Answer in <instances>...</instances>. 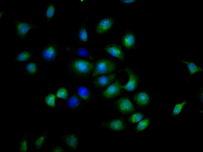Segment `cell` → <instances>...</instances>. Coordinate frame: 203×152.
Segmentation results:
<instances>
[{"instance_id": "6da1fadb", "label": "cell", "mask_w": 203, "mask_h": 152, "mask_svg": "<svg viewBox=\"0 0 203 152\" xmlns=\"http://www.w3.org/2000/svg\"><path fill=\"white\" fill-rule=\"evenodd\" d=\"M93 62L78 57L68 58L65 64L66 72L77 80L91 78Z\"/></svg>"}, {"instance_id": "7a4b0ae2", "label": "cell", "mask_w": 203, "mask_h": 152, "mask_svg": "<svg viewBox=\"0 0 203 152\" xmlns=\"http://www.w3.org/2000/svg\"><path fill=\"white\" fill-rule=\"evenodd\" d=\"M93 63L91 78L115 73L117 69L118 62L112 57L103 56L96 59Z\"/></svg>"}, {"instance_id": "3957f363", "label": "cell", "mask_w": 203, "mask_h": 152, "mask_svg": "<svg viewBox=\"0 0 203 152\" xmlns=\"http://www.w3.org/2000/svg\"><path fill=\"white\" fill-rule=\"evenodd\" d=\"M60 47L57 42L53 41L43 45L41 49L42 61L47 66H52L59 54Z\"/></svg>"}, {"instance_id": "277c9868", "label": "cell", "mask_w": 203, "mask_h": 152, "mask_svg": "<svg viewBox=\"0 0 203 152\" xmlns=\"http://www.w3.org/2000/svg\"><path fill=\"white\" fill-rule=\"evenodd\" d=\"M113 108L120 113L123 115H129L137 109L135 107L130 96L123 94L114 99Z\"/></svg>"}, {"instance_id": "5b68a950", "label": "cell", "mask_w": 203, "mask_h": 152, "mask_svg": "<svg viewBox=\"0 0 203 152\" xmlns=\"http://www.w3.org/2000/svg\"><path fill=\"white\" fill-rule=\"evenodd\" d=\"M123 80L120 78H117L115 81L101 92L103 98L105 99H114L124 94L123 86Z\"/></svg>"}, {"instance_id": "8992f818", "label": "cell", "mask_w": 203, "mask_h": 152, "mask_svg": "<svg viewBox=\"0 0 203 152\" xmlns=\"http://www.w3.org/2000/svg\"><path fill=\"white\" fill-rule=\"evenodd\" d=\"M153 97L148 90H140L132 96L131 100L137 109H145L151 104Z\"/></svg>"}, {"instance_id": "52a82bcc", "label": "cell", "mask_w": 203, "mask_h": 152, "mask_svg": "<svg viewBox=\"0 0 203 152\" xmlns=\"http://www.w3.org/2000/svg\"><path fill=\"white\" fill-rule=\"evenodd\" d=\"M123 71L125 72L129 77L127 82L125 85L123 86L124 91L127 92H132L136 91L138 88L140 81L139 75L136 71L128 66L120 69L117 73H119Z\"/></svg>"}, {"instance_id": "ba28073f", "label": "cell", "mask_w": 203, "mask_h": 152, "mask_svg": "<svg viewBox=\"0 0 203 152\" xmlns=\"http://www.w3.org/2000/svg\"><path fill=\"white\" fill-rule=\"evenodd\" d=\"M38 27L33 21L27 22L21 21L17 17L14 21L16 34L22 42L25 40L27 34L30 30Z\"/></svg>"}, {"instance_id": "9c48e42d", "label": "cell", "mask_w": 203, "mask_h": 152, "mask_svg": "<svg viewBox=\"0 0 203 152\" xmlns=\"http://www.w3.org/2000/svg\"><path fill=\"white\" fill-rule=\"evenodd\" d=\"M116 19L111 16H105L100 20L95 28L96 34L97 36H103L107 34L113 30Z\"/></svg>"}, {"instance_id": "30bf717a", "label": "cell", "mask_w": 203, "mask_h": 152, "mask_svg": "<svg viewBox=\"0 0 203 152\" xmlns=\"http://www.w3.org/2000/svg\"><path fill=\"white\" fill-rule=\"evenodd\" d=\"M100 125L103 128L115 132L127 131L129 129L128 126L126 122L124 117L101 122Z\"/></svg>"}, {"instance_id": "8fae6325", "label": "cell", "mask_w": 203, "mask_h": 152, "mask_svg": "<svg viewBox=\"0 0 203 152\" xmlns=\"http://www.w3.org/2000/svg\"><path fill=\"white\" fill-rule=\"evenodd\" d=\"M86 104L76 92L74 91L62 104L61 108L66 110L76 112L80 110Z\"/></svg>"}, {"instance_id": "7c38bea8", "label": "cell", "mask_w": 203, "mask_h": 152, "mask_svg": "<svg viewBox=\"0 0 203 152\" xmlns=\"http://www.w3.org/2000/svg\"><path fill=\"white\" fill-rule=\"evenodd\" d=\"M117 78L116 73L97 76L92 80V83L95 89L103 90L112 84Z\"/></svg>"}, {"instance_id": "4fadbf2b", "label": "cell", "mask_w": 203, "mask_h": 152, "mask_svg": "<svg viewBox=\"0 0 203 152\" xmlns=\"http://www.w3.org/2000/svg\"><path fill=\"white\" fill-rule=\"evenodd\" d=\"M103 50L115 58L118 59L123 63L125 62L126 56L121 45L116 43H108L104 46Z\"/></svg>"}, {"instance_id": "5bb4252c", "label": "cell", "mask_w": 203, "mask_h": 152, "mask_svg": "<svg viewBox=\"0 0 203 152\" xmlns=\"http://www.w3.org/2000/svg\"><path fill=\"white\" fill-rule=\"evenodd\" d=\"M137 43L136 35L133 31L127 29L121 36V45L126 50L130 51L136 48Z\"/></svg>"}, {"instance_id": "9a60e30c", "label": "cell", "mask_w": 203, "mask_h": 152, "mask_svg": "<svg viewBox=\"0 0 203 152\" xmlns=\"http://www.w3.org/2000/svg\"><path fill=\"white\" fill-rule=\"evenodd\" d=\"M64 48L67 52L75 54L79 57L88 61L94 62L96 59L95 58L96 53L87 48L83 47L74 48L65 46Z\"/></svg>"}, {"instance_id": "2e32d148", "label": "cell", "mask_w": 203, "mask_h": 152, "mask_svg": "<svg viewBox=\"0 0 203 152\" xmlns=\"http://www.w3.org/2000/svg\"><path fill=\"white\" fill-rule=\"evenodd\" d=\"M91 87V85H80L75 90L86 104L96 100L93 90Z\"/></svg>"}, {"instance_id": "e0dca14e", "label": "cell", "mask_w": 203, "mask_h": 152, "mask_svg": "<svg viewBox=\"0 0 203 152\" xmlns=\"http://www.w3.org/2000/svg\"><path fill=\"white\" fill-rule=\"evenodd\" d=\"M89 17L88 15L85 16L81 21L75 36V38L79 44H84L89 41L88 34L87 30L86 22Z\"/></svg>"}, {"instance_id": "ac0fdd59", "label": "cell", "mask_w": 203, "mask_h": 152, "mask_svg": "<svg viewBox=\"0 0 203 152\" xmlns=\"http://www.w3.org/2000/svg\"><path fill=\"white\" fill-rule=\"evenodd\" d=\"M62 143L66 144L73 151L79 148L80 139L77 134L74 132H69L62 136Z\"/></svg>"}, {"instance_id": "d6986e66", "label": "cell", "mask_w": 203, "mask_h": 152, "mask_svg": "<svg viewBox=\"0 0 203 152\" xmlns=\"http://www.w3.org/2000/svg\"><path fill=\"white\" fill-rule=\"evenodd\" d=\"M177 59L185 64L189 71L190 75L186 81L187 83H188L192 76L194 74L199 72L202 71L203 70V67L197 66L196 63L195 62L188 61L179 58Z\"/></svg>"}, {"instance_id": "ffe728a7", "label": "cell", "mask_w": 203, "mask_h": 152, "mask_svg": "<svg viewBox=\"0 0 203 152\" xmlns=\"http://www.w3.org/2000/svg\"><path fill=\"white\" fill-rule=\"evenodd\" d=\"M33 58V50H25L19 53L14 58L17 62L31 61Z\"/></svg>"}, {"instance_id": "44dd1931", "label": "cell", "mask_w": 203, "mask_h": 152, "mask_svg": "<svg viewBox=\"0 0 203 152\" xmlns=\"http://www.w3.org/2000/svg\"><path fill=\"white\" fill-rule=\"evenodd\" d=\"M39 71V68L37 63L35 62H30L27 63L25 67L24 73L31 77L36 76Z\"/></svg>"}, {"instance_id": "7402d4cb", "label": "cell", "mask_w": 203, "mask_h": 152, "mask_svg": "<svg viewBox=\"0 0 203 152\" xmlns=\"http://www.w3.org/2000/svg\"><path fill=\"white\" fill-rule=\"evenodd\" d=\"M129 115L127 120L131 124L140 122L146 116L145 114L142 111L137 110Z\"/></svg>"}, {"instance_id": "603a6c76", "label": "cell", "mask_w": 203, "mask_h": 152, "mask_svg": "<svg viewBox=\"0 0 203 152\" xmlns=\"http://www.w3.org/2000/svg\"><path fill=\"white\" fill-rule=\"evenodd\" d=\"M151 118L147 117L140 121L135 128L134 131L137 133L146 129L151 124Z\"/></svg>"}, {"instance_id": "cb8c5ba5", "label": "cell", "mask_w": 203, "mask_h": 152, "mask_svg": "<svg viewBox=\"0 0 203 152\" xmlns=\"http://www.w3.org/2000/svg\"><path fill=\"white\" fill-rule=\"evenodd\" d=\"M56 6L53 0L49 3L46 10V19L47 22L50 23L54 16Z\"/></svg>"}, {"instance_id": "d4e9b609", "label": "cell", "mask_w": 203, "mask_h": 152, "mask_svg": "<svg viewBox=\"0 0 203 152\" xmlns=\"http://www.w3.org/2000/svg\"><path fill=\"white\" fill-rule=\"evenodd\" d=\"M188 103L187 100H184L181 102L175 104L172 108L171 115V116L176 117L179 115Z\"/></svg>"}, {"instance_id": "484cf974", "label": "cell", "mask_w": 203, "mask_h": 152, "mask_svg": "<svg viewBox=\"0 0 203 152\" xmlns=\"http://www.w3.org/2000/svg\"><path fill=\"white\" fill-rule=\"evenodd\" d=\"M48 135V132L45 130L35 140L34 147L35 150L37 151L40 149L44 144Z\"/></svg>"}, {"instance_id": "4316f807", "label": "cell", "mask_w": 203, "mask_h": 152, "mask_svg": "<svg viewBox=\"0 0 203 152\" xmlns=\"http://www.w3.org/2000/svg\"><path fill=\"white\" fill-rule=\"evenodd\" d=\"M55 96L52 93H49L44 98V104L46 106L51 108H57L56 105Z\"/></svg>"}, {"instance_id": "83f0119b", "label": "cell", "mask_w": 203, "mask_h": 152, "mask_svg": "<svg viewBox=\"0 0 203 152\" xmlns=\"http://www.w3.org/2000/svg\"><path fill=\"white\" fill-rule=\"evenodd\" d=\"M28 137L27 131H26L24 133V136L20 142L18 148L19 151L27 152L28 151L29 147L27 144Z\"/></svg>"}, {"instance_id": "f1b7e54d", "label": "cell", "mask_w": 203, "mask_h": 152, "mask_svg": "<svg viewBox=\"0 0 203 152\" xmlns=\"http://www.w3.org/2000/svg\"><path fill=\"white\" fill-rule=\"evenodd\" d=\"M57 98L62 99L66 100L69 97V93L66 88L61 86L58 88L56 94Z\"/></svg>"}, {"instance_id": "f546056e", "label": "cell", "mask_w": 203, "mask_h": 152, "mask_svg": "<svg viewBox=\"0 0 203 152\" xmlns=\"http://www.w3.org/2000/svg\"><path fill=\"white\" fill-rule=\"evenodd\" d=\"M202 90V87H201L199 88L196 92L197 97L202 103H203Z\"/></svg>"}, {"instance_id": "4dcf8cb0", "label": "cell", "mask_w": 203, "mask_h": 152, "mask_svg": "<svg viewBox=\"0 0 203 152\" xmlns=\"http://www.w3.org/2000/svg\"><path fill=\"white\" fill-rule=\"evenodd\" d=\"M51 151L52 152H64L65 150L62 147L60 146H55L52 147Z\"/></svg>"}, {"instance_id": "1f68e13d", "label": "cell", "mask_w": 203, "mask_h": 152, "mask_svg": "<svg viewBox=\"0 0 203 152\" xmlns=\"http://www.w3.org/2000/svg\"><path fill=\"white\" fill-rule=\"evenodd\" d=\"M119 1L121 4H128L132 5L134 3L137 2L136 0H117Z\"/></svg>"}]
</instances>
